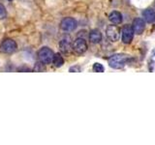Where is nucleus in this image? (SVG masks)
I'll return each instance as SVG.
<instances>
[{"instance_id":"2","label":"nucleus","mask_w":155,"mask_h":145,"mask_svg":"<svg viewBox=\"0 0 155 145\" xmlns=\"http://www.w3.org/2000/svg\"><path fill=\"white\" fill-rule=\"evenodd\" d=\"M38 56H39V59H40V61L43 63L44 65H48V64H51V63L52 62L54 53H53V51L51 50V48H48L47 47H44L41 48L40 50H39Z\"/></svg>"},{"instance_id":"15","label":"nucleus","mask_w":155,"mask_h":145,"mask_svg":"<svg viewBox=\"0 0 155 145\" xmlns=\"http://www.w3.org/2000/svg\"><path fill=\"white\" fill-rule=\"evenodd\" d=\"M33 71H35V72H44L45 71V68H44L40 63H37L36 64V66H35V68L33 69Z\"/></svg>"},{"instance_id":"1","label":"nucleus","mask_w":155,"mask_h":145,"mask_svg":"<svg viewBox=\"0 0 155 145\" xmlns=\"http://www.w3.org/2000/svg\"><path fill=\"white\" fill-rule=\"evenodd\" d=\"M128 61V56L125 54H114L109 59V65L114 69H121Z\"/></svg>"},{"instance_id":"3","label":"nucleus","mask_w":155,"mask_h":145,"mask_svg":"<svg viewBox=\"0 0 155 145\" xmlns=\"http://www.w3.org/2000/svg\"><path fill=\"white\" fill-rule=\"evenodd\" d=\"M106 35L110 42H116L120 38V30L116 26V24H111L109 25L106 29Z\"/></svg>"},{"instance_id":"13","label":"nucleus","mask_w":155,"mask_h":145,"mask_svg":"<svg viewBox=\"0 0 155 145\" xmlns=\"http://www.w3.org/2000/svg\"><path fill=\"white\" fill-rule=\"evenodd\" d=\"M52 63H53V65H54L55 67L59 68V67H61L63 64H64V59H63V57L61 56V54H59V53H56V54H54V56H53Z\"/></svg>"},{"instance_id":"9","label":"nucleus","mask_w":155,"mask_h":145,"mask_svg":"<svg viewBox=\"0 0 155 145\" xmlns=\"http://www.w3.org/2000/svg\"><path fill=\"white\" fill-rule=\"evenodd\" d=\"M89 40L93 44H98L102 41V34L98 29H93L89 33Z\"/></svg>"},{"instance_id":"14","label":"nucleus","mask_w":155,"mask_h":145,"mask_svg":"<svg viewBox=\"0 0 155 145\" xmlns=\"http://www.w3.org/2000/svg\"><path fill=\"white\" fill-rule=\"evenodd\" d=\"M93 71L97 72H103L105 71L104 66L102 64H100V63H95V64L93 65Z\"/></svg>"},{"instance_id":"8","label":"nucleus","mask_w":155,"mask_h":145,"mask_svg":"<svg viewBox=\"0 0 155 145\" xmlns=\"http://www.w3.org/2000/svg\"><path fill=\"white\" fill-rule=\"evenodd\" d=\"M144 27H145L144 21L143 18H136L133 21V24H132L133 31H134V33L138 34V35L143 34V32L144 31Z\"/></svg>"},{"instance_id":"18","label":"nucleus","mask_w":155,"mask_h":145,"mask_svg":"<svg viewBox=\"0 0 155 145\" xmlns=\"http://www.w3.org/2000/svg\"><path fill=\"white\" fill-rule=\"evenodd\" d=\"M19 72H21V71H26V72H30V69H28V68L26 67H22V68H19L18 69Z\"/></svg>"},{"instance_id":"5","label":"nucleus","mask_w":155,"mask_h":145,"mask_svg":"<svg viewBox=\"0 0 155 145\" xmlns=\"http://www.w3.org/2000/svg\"><path fill=\"white\" fill-rule=\"evenodd\" d=\"M60 26L64 31H73L77 27V21L73 18H65L62 19Z\"/></svg>"},{"instance_id":"6","label":"nucleus","mask_w":155,"mask_h":145,"mask_svg":"<svg viewBox=\"0 0 155 145\" xmlns=\"http://www.w3.org/2000/svg\"><path fill=\"white\" fill-rule=\"evenodd\" d=\"M17 43L13 40H5L1 45V51L4 53H13L17 50Z\"/></svg>"},{"instance_id":"16","label":"nucleus","mask_w":155,"mask_h":145,"mask_svg":"<svg viewBox=\"0 0 155 145\" xmlns=\"http://www.w3.org/2000/svg\"><path fill=\"white\" fill-rule=\"evenodd\" d=\"M71 72H81V68L78 67V66H74V67H71L70 70H69Z\"/></svg>"},{"instance_id":"7","label":"nucleus","mask_w":155,"mask_h":145,"mask_svg":"<svg viewBox=\"0 0 155 145\" xmlns=\"http://www.w3.org/2000/svg\"><path fill=\"white\" fill-rule=\"evenodd\" d=\"M134 31L133 28L129 25H125L122 28V42L124 44H130L133 40Z\"/></svg>"},{"instance_id":"4","label":"nucleus","mask_w":155,"mask_h":145,"mask_svg":"<svg viewBox=\"0 0 155 145\" xmlns=\"http://www.w3.org/2000/svg\"><path fill=\"white\" fill-rule=\"evenodd\" d=\"M73 50H74L78 54H82L87 50V44L86 41L82 38H78L73 43Z\"/></svg>"},{"instance_id":"12","label":"nucleus","mask_w":155,"mask_h":145,"mask_svg":"<svg viewBox=\"0 0 155 145\" xmlns=\"http://www.w3.org/2000/svg\"><path fill=\"white\" fill-rule=\"evenodd\" d=\"M143 16L144 18V21L148 23L155 22V11L152 9H147L143 13Z\"/></svg>"},{"instance_id":"19","label":"nucleus","mask_w":155,"mask_h":145,"mask_svg":"<svg viewBox=\"0 0 155 145\" xmlns=\"http://www.w3.org/2000/svg\"><path fill=\"white\" fill-rule=\"evenodd\" d=\"M151 55H152V59L155 61V50H152V53H151Z\"/></svg>"},{"instance_id":"17","label":"nucleus","mask_w":155,"mask_h":145,"mask_svg":"<svg viewBox=\"0 0 155 145\" xmlns=\"http://www.w3.org/2000/svg\"><path fill=\"white\" fill-rule=\"evenodd\" d=\"M6 14V12H5V9L2 5H0V17H5Z\"/></svg>"},{"instance_id":"10","label":"nucleus","mask_w":155,"mask_h":145,"mask_svg":"<svg viewBox=\"0 0 155 145\" xmlns=\"http://www.w3.org/2000/svg\"><path fill=\"white\" fill-rule=\"evenodd\" d=\"M109 19L113 24H120L122 22V14L117 11H114L110 14Z\"/></svg>"},{"instance_id":"11","label":"nucleus","mask_w":155,"mask_h":145,"mask_svg":"<svg viewBox=\"0 0 155 145\" xmlns=\"http://www.w3.org/2000/svg\"><path fill=\"white\" fill-rule=\"evenodd\" d=\"M59 47H60V50L62 52H69L72 50V45H71V42H70V39L69 38H64L62 39L59 43Z\"/></svg>"}]
</instances>
